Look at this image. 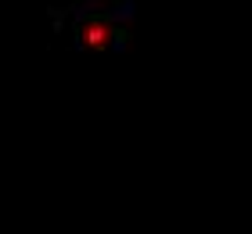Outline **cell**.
I'll return each instance as SVG.
<instances>
[{"instance_id":"1","label":"cell","mask_w":252,"mask_h":234,"mask_svg":"<svg viewBox=\"0 0 252 234\" xmlns=\"http://www.w3.org/2000/svg\"><path fill=\"white\" fill-rule=\"evenodd\" d=\"M108 36H116V29L105 26V22H83L79 26V43H87V47H105Z\"/></svg>"}]
</instances>
